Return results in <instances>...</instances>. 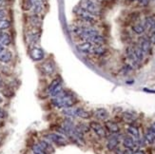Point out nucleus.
Returning <instances> with one entry per match:
<instances>
[{"mask_svg":"<svg viewBox=\"0 0 155 154\" xmlns=\"http://www.w3.org/2000/svg\"><path fill=\"white\" fill-rule=\"evenodd\" d=\"M76 99L74 98L73 93H70L67 90H62L52 98L51 103L57 109H66V107H73L74 104L76 103Z\"/></svg>","mask_w":155,"mask_h":154,"instance_id":"1","label":"nucleus"},{"mask_svg":"<svg viewBox=\"0 0 155 154\" xmlns=\"http://www.w3.org/2000/svg\"><path fill=\"white\" fill-rule=\"evenodd\" d=\"M79 6L89 13L92 16H99L102 13L101 8L92 0H81Z\"/></svg>","mask_w":155,"mask_h":154,"instance_id":"2","label":"nucleus"},{"mask_svg":"<svg viewBox=\"0 0 155 154\" xmlns=\"http://www.w3.org/2000/svg\"><path fill=\"white\" fill-rule=\"evenodd\" d=\"M63 90V86H62V79L60 77L54 79L51 82V84L49 85L48 88V92L49 94L52 97H55L60 91Z\"/></svg>","mask_w":155,"mask_h":154,"instance_id":"3","label":"nucleus"},{"mask_svg":"<svg viewBox=\"0 0 155 154\" xmlns=\"http://www.w3.org/2000/svg\"><path fill=\"white\" fill-rule=\"evenodd\" d=\"M46 137L50 142H52V143L58 145L60 147H63V146H66L68 144L67 138L60 133H50Z\"/></svg>","mask_w":155,"mask_h":154,"instance_id":"4","label":"nucleus"},{"mask_svg":"<svg viewBox=\"0 0 155 154\" xmlns=\"http://www.w3.org/2000/svg\"><path fill=\"white\" fill-rule=\"evenodd\" d=\"M89 126L90 129H92L99 138L107 137V130H106V129L100 124V123H98L96 121H92L89 123Z\"/></svg>","mask_w":155,"mask_h":154,"instance_id":"5","label":"nucleus"},{"mask_svg":"<svg viewBox=\"0 0 155 154\" xmlns=\"http://www.w3.org/2000/svg\"><path fill=\"white\" fill-rule=\"evenodd\" d=\"M40 71L45 75H49V76L52 75L54 74V72L55 71V64L54 63V61L48 60V61H46V62L41 64Z\"/></svg>","mask_w":155,"mask_h":154,"instance_id":"6","label":"nucleus"},{"mask_svg":"<svg viewBox=\"0 0 155 154\" xmlns=\"http://www.w3.org/2000/svg\"><path fill=\"white\" fill-rule=\"evenodd\" d=\"M127 57H128V61L130 62V66L131 68H139L140 67V64H141V62L138 60L137 56H136L135 52H134V49H133V47H128L127 49Z\"/></svg>","mask_w":155,"mask_h":154,"instance_id":"7","label":"nucleus"},{"mask_svg":"<svg viewBox=\"0 0 155 154\" xmlns=\"http://www.w3.org/2000/svg\"><path fill=\"white\" fill-rule=\"evenodd\" d=\"M30 56H31V58L33 61H41V60H43L45 53L42 49L35 47L31 49V52H30Z\"/></svg>","mask_w":155,"mask_h":154,"instance_id":"8","label":"nucleus"},{"mask_svg":"<svg viewBox=\"0 0 155 154\" xmlns=\"http://www.w3.org/2000/svg\"><path fill=\"white\" fill-rule=\"evenodd\" d=\"M139 47L145 54L146 53H149L150 52V49H151V42L149 41V38H147L146 36L140 38Z\"/></svg>","mask_w":155,"mask_h":154,"instance_id":"9","label":"nucleus"},{"mask_svg":"<svg viewBox=\"0 0 155 154\" xmlns=\"http://www.w3.org/2000/svg\"><path fill=\"white\" fill-rule=\"evenodd\" d=\"M119 144V137L117 134H111V136L108 138V144L107 148H108V150H114V149L118 147Z\"/></svg>","mask_w":155,"mask_h":154,"instance_id":"10","label":"nucleus"},{"mask_svg":"<svg viewBox=\"0 0 155 154\" xmlns=\"http://www.w3.org/2000/svg\"><path fill=\"white\" fill-rule=\"evenodd\" d=\"M93 116L95 117L97 120H99V121H106L108 118L109 114H108L107 109H97L96 110H94Z\"/></svg>","mask_w":155,"mask_h":154,"instance_id":"11","label":"nucleus"},{"mask_svg":"<svg viewBox=\"0 0 155 154\" xmlns=\"http://www.w3.org/2000/svg\"><path fill=\"white\" fill-rule=\"evenodd\" d=\"M92 47H93V45L90 43V42L85 41V42H83V43L79 44L77 46V49H78L79 52H81L83 53H86V54H89V53H92Z\"/></svg>","mask_w":155,"mask_h":154,"instance_id":"12","label":"nucleus"},{"mask_svg":"<svg viewBox=\"0 0 155 154\" xmlns=\"http://www.w3.org/2000/svg\"><path fill=\"white\" fill-rule=\"evenodd\" d=\"M105 126L106 129H108L111 134H117L120 131V128L119 126L117 125V123L113 122V121H107L105 123Z\"/></svg>","mask_w":155,"mask_h":154,"instance_id":"13","label":"nucleus"},{"mask_svg":"<svg viewBox=\"0 0 155 154\" xmlns=\"http://www.w3.org/2000/svg\"><path fill=\"white\" fill-rule=\"evenodd\" d=\"M38 145L41 147V148L46 152L47 154H51L54 152V147L51 145V143L49 142V140H40Z\"/></svg>","mask_w":155,"mask_h":154,"instance_id":"14","label":"nucleus"},{"mask_svg":"<svg viewBox=\"0 0 155 154\" xmlns=\"http://www.w3.org/2000/svg\"><path fill=\"white\" fill-rule=\"evenodd\" d=\"M13 58V53L8 49H3L0 52V61L2 63H9Z\"/></svg>","mask_w":155,"mask_h":154,"instance_id":"15","label":"nucleus"},{"mask_svg":"<svg viewBox=\"0 0 155 154\" xmlns=\"http://www.w3.org/2000/svg\"><path fill=\"white\" fill-rule=\"evenodd\" d=\"M77 109L78 107H66V109H63L62 113L66 116L70 117V118H75L77 117Z\"/></svg>","mask_w":155,"mask_h":154,"instance_id":"16","label":"nucleus"},{"mask_svg":"<svg viewBox=\"0 0 155 154\" xmlns=\"http://www.w3.org/2000/svg\"><path fill=\"white\" fill-rule=\"evenodd\" d=\"M122 120L126 123V124H132V123L136 120V117L134 114L128 112V111H126V112L122 113Z\"/></svg>","mask_w":155,"mask_h":154,"instance_id":"17","label":"nucleus"},{"mask_svg":"<svg viewBox=\"0 0 155 154\" xmlns=\"http://www.w3.org/2000/svg\"><path fill=\"white\" fill-rule=\"evenodd\" d=\"M107 52V49L104 47V45H93L92 53L95 55H103Z\"/></svg>","mask_w":155,"mask_h":154,"instance_id":"18","label":"nucleus"},{"mask_svg":"<svg viewBox=\"0 0 155 154\" xmlns=\"http://www.w3.org/2000/svg\"><path fill=\"white\" fill-rule=\"evenodd\" d=\"M12 42V38H11L10 34L6 32H0V45L2 46H8Z\"/></svg>","mask_w":155,"mask_h":154,"instance_id":"19","label":"nucleus"},{"mask_svg":"<svg viewBox=\"0 0 155 154\" xmlns=\"http://www.w3.org/2000/svg\"><path fill=\"white\" fill-rule=\"evenodd\" d=\"M88 42H90L92 45H104L106 43V39L100 34H97V35L90 38Z\"/></svg>","mask_w":155,"mask_h":154,"instance_id":"20","label":"nucleus"},{"mask_svg":"<svg viewBox=\"0 0 155 154\" xmlns=\"http://www.w3.org/2000/svg\"><path fill=\"white\" fill-rule=\"evenodd\" d=\"M123 145L126 148H131L133 149L135 147V142L133 140V138H131L130 136H126L123 139Z\"/></svg>","mask_w":155,"mask_h":154,"instance_id":"21","label":"nucleus"},{"mask_svg":"<svg viewBox=\"0 0 155 154\" xmlns=\"http://www.w3.org/2000/svg\"><path fill=\"white\" fill-rule=\"evenodd\" d=\"M32 3V7H33V11H35V13H39L41 11H42V0H31Z\"/></svg>","mask_w":155,"mask_h":154,"instance_id":"22","label":"nucleus"},{"mask_svg":"<svg viewBox=\"0 0 155 154\" xmlns=\"http://www.w3.org/2000/svg\"><path fill=\"white\" fill-rule=\"evenodd\" d=\"M76 116L79 117V118H82V119H89L92 115H90V113L89 112V111L85 110L84 109H82V107H78Z\"/></svg>","mask_w":155,"mask_h":154,"instance_id":"23","label":"nucleus"},{"mask_svg":"<svg viewBox=\"0 0 155 154\" xmlns=\"http://www.w3.org/2000/svg\"><path fill=\"white\" fill-rule=\"evenodd\" d=\"M89 129H90L89 126H87L85 124H79L77 126H75V130L81 134H85V133L89 132Z\"/></svg>","mask_w":155,"mask_h":154,"instance_id":"24","label":"nucleus"},{"mask_svg":"<svg viewBox=\"0 0 155 154\" xmlns=\"http://www.w3.org/2000/svg\"><path fill=\"white\" fill-rule=\"evenodd\" d=\"M154 25H155V19L151 16L147 17L145 19V21H144V24H143V26L145 27V29H149V30H150Z\"/></svg>","mask_w":155,"mask_h":154,"instance_id":"25","label":"nucleus"},{"mask_svg":"<svg viewBox=\"0 0 155 154\" xmlns=\"http://www.w3.org/2000/svg\"><path fill=\"white\" fill-rule=\"evenodd\" d=\"M128 132L130 133L131 136H133L135 139L139 140V138H140L139 130H138L137 128H136V126H130L128 128Z\"/></svg>","mask_w":155,"mask_h":154,"instance_id":"26","label":"nucleus"},{"mask_svg":"<svg viewBox=\"0 0 155 154\" xmlns=\"http://www.w3.org/2000/svg\"><path fill=\"white\" fill-rule=\"evenodd\" d=\"M132 30L136 33V34H143L145 32V27L143 26V24H140V23H137V24H135L132 26Z\"/></svg>","mask_w":155,"mask_h":154,"instance_id":"27","label":"nucleus"},{"mask_svg":"<svg viewBox=\"0 0 155 154\" xmlns=\"http://www.w3.org/2000/svg\"><path fill=\"white\" fill-rule=\"evenodd\" d=\"M133 49H134V52H135L136 56H137L138 60L140 61V62H142L143 59H144V55H145V53L143 52V51L140 49L139 46H135V47H133Z\"/></svg>","mask_w":155,"mask_h":154,"instance_id":"28","label":"nucleus"},{"mask_svg":"<svg viewBox=\"0 0 155 154\" xmlns=\"http://www.w3.org/2000/svg\"><path fill=\"white\" fill-rule=\"evenodd\" d=\"M145 140L149 144H153V142L155 141V133H153L152 131L149 130L145 135Z\"/></svg>","mask_w":155,"mask_h":154,"instance_id":"29","label":"nucleus"},{"mask_svg":"<svg viewBox=\"0 0 155 154\" xmlns=\"http://www.w3.org/2000/svg\"><path fill=\"white\" fill-rule=\"evenodd\" d=\"M11 27V22L7 19H0V30H7Z\"/></svg>","mask_w":155,"mask_h":154,"instance_id":"30","label":"nucleus"},{"mask_svg":"<svg viewBox=\"0 0 155 154\" xmlns=\"http://www.w3.org/2000/svg\"><path fill=\"white\" fill-rule=\"evenodd\" d=\"M32 149L33 154H47L46 152L43 150L42 148H41V147H40L38 144H37V145H33Z\"/></svg>","mask_w":155,"mask_h":154,"instance_id":"31","label":"nucleus"},{"mask_svg":"<svg viewBox=\"0 0 155 154\" xmlns=\"http://www.w3.org/2000/svg\"><path fill=\"white\" fill-rule=\"evenodd\" d=\"M139 3L141 4L142 6H147L150 2V0H138Z\"/></svg>","mask_w":155,"mask_h":154,"instance_id":"32","label":"nucleus"},{"mask_svg":"<svg viewBox=\"0 0 155 154\" xmlns=\"http://www.w3.org/2000/svg\"><path fill=\"white\" fill-rule=\"evenodd\" d=\"M5 16H6V11H5V10L0 9V19H4Z\"/></svg>","mask_w":155,"mask_h":154,"instance_id":"33","label":"nucleus"},{"mask_svg":"<svg viewBox=\"0 0 155 154\" xmlns=\"http://www.w3.org/2000/svg\"><path fill=\"white\" fill-rule=\"evenodd\" d=\"M7 116V112L2 109H0V118H5Z\"/></svg>","mask_w":155,"mask_h":154,"instance_id":"34","label":"nucleus"},{"mask_svg":"<svg viewBox=\"0 0 155 154\" xmlns=\"http://www.w3.org/2000/svg\"><path fill=\"white\" fill-rule=\"evenodd\" d=\"M149 41L151 42V44L155 45V34H150L149 37Z\"/></svg>","mask_w":155,"mask_h":154,"instance_id":"35","label":"nucleus"},{"mask_svg":"<svg viewBox=\"0 0 155 154\" xmlns=\"http://www.w3.org/2000/svg\"><path fill=\"white\" fill-rule=\"evenodd\" d=\"M125 154H133V151H132L131 148H126V150L124 151Z\"/></svg>","mask_w":155,"mask_h":154,"instance_id":"36","label":"nucleus"},{"mask_svg":"<svg viewBox=\"0 0 155 154\" xmlns=\"http://www.w3.org/2000/svg\"><path fill=\"white\" fill-rule=\"evenodd\" d=\"M115 154H125L123 150H121V149H118V148H115Z\"/></svg>","mask_w":155,"mask_h":154,"instance_id":"37","label":"nucleus"},{"mask_svg":"<svg viewBox=\"0 0 155 154\" xmlns=\"http://www.w3.org/2000/svg\"><path fill=\"white\" fill-rule=\"evenodd\" d=\"M150 131H152L153 133H155V122L153 123L152 125H151V126H150Z\"/></svg>","mask_w":155,"mask_h":154,"instance_id":"38","label":"nucleus"},{"mask_svg":"<svg viewBox=\"0 0 155 154\" xmlns=\"http://www.w3.org/2000/svg\"><path fill=\"white\" fill-rule=\"evenodd\" d=\"M133 154H145V152H144L143 150H141V149H138V150L134 151Z\"/></svg>","mask_w":155,"mask_h":154,"instance_id":"39","label":"nucleus"},{"mask_svg":"<svg viewBox=\"0 0 155 154\" xmlns=\"http://www.w3.org/2000/svg\"><path fill=\"white\" fill-rule=\"evenodd\" d=\"M149 30H150V34H155V25Z\"/></svg>","mask_w":155,"mask_h":154,"instance_id":"40","label":"nucleus"},{"mask_svg":"<svg viewBox=\"0 0 155 154\" xmlns=\"http://www.w3.org/2000/svg\"><path fill=\"white\" fill-rule=\"evenodd\" d=\"M144 90L149 92V93H155V90H147V88H144Z\"/></svg>","mask_w":155,"mask_h":154,"instance_id":"41","label":"nucleus"},{"mask_svg":"<svg viewBox=\"0 0 155 154\" xmlns=\"http://www.w3.org/2000/svg\"><path fill=\"white\" fill-rule=\"evenodd\" d=\"M3 49H4V48H3V46L2 45H0V52H1Z\"/></svg>","mask_w":155,"mask_h":154,"instance_id":"42","label":"nucleus"},{"mask_svg":"<svg viewBox=\"0 0 155 154\" xmlns=\"http://www.w3.org/2000/svg\"><path fill=\"white\" fill-rule=\"evenodd\" d=\"M1 103H2V98L0 97V104H1Z\"/></svg>","mask_w":155,"mask_h":154,"instance_id":"43","label":"nucleus"},{"mask_svg":"<svg viewBox=\"0 0 155 154\" xmlns=\"http://www.w3.org/2000/svg\"><path fill=\"white\" fill-rule=\"evenodd\" d=\"M130 1H137V0H130Z\"/></svg>","mask_w":155,"mask_h":154,"instance_id":"44","label":"nucleus"},{"mask_svg":"<svg viewBox=\"0 0 155 154\" xmlns=\"http://www.w3.org/2000/svg\"><path fill=\"white\" fill-rule=\"evenodd\" d=\"M2 2V0H0V3H1Z\"/></svg>","mask_w":155,"mask_h":154,"instance_id":"45","label":"nucleus"}]
</instances>
